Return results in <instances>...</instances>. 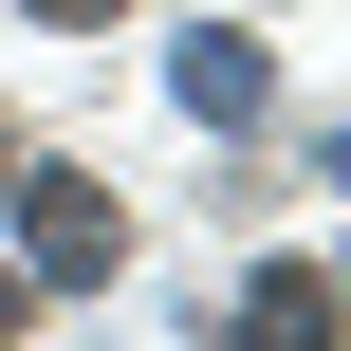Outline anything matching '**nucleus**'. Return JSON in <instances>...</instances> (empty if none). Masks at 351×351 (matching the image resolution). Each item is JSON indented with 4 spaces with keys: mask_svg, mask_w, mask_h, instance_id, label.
Here are the masks:
<instances>
[{
    "mask_svg": "<svg viewBox=\"0 0 351 351\" xmlns=\"http://www.w3.org/2000/svg\"><path fill=\"white\" fill-rule=\"evenodd\" d=\"M111 259H130V222L93 185H37V278H111Z\"/></svg>",
    "mask_w": 351,
    "mask_h": 351,
    "instance_id": "f257e3e1",
    "label": "nucleus"
},
{
    "mask_svg": "<svg viewBox=\"0 0 351 351\" xmlns=\"http://www.w3.org/2000/svg\"><path fill=\"white\" fill-rule=\"evenodd\" d=\"M259 333L315 351V333H333V278H315V259H278V278H259Z\"/></svg>",
    "mask_w": 351,
    "mask_h": 351,
    "instance_id": "f03ea898",
    "label": "nucleus"
},
{
    "mask_svg": "<svg viewBox=\"0 0 351 351\" xmlns=\"http://www.w3.org/2000/svg\"><path fill=\"white\" fill-rule=\"evenodd\" d=\"M185 111H222V130H241V111H259V56H241V37H204V56H185Z\"/></svg>",
    "mask_w": 351,
    "mask_h": 351,
    "instance_id": "7ed1b4c3",
    "label": "nucleus"
},
{
    "mask_svg": "<svg viewBox=\"0 0 351 351\" xmlns=\"http://www.w3.org/2000/svg\"><path fill=\"white\" fill-rule=\"evenodd\" d=\"M37 19H111V0H37Z\"/></svg>",
    "mask_w": 351,
    "mask_h": 351,
    "instance_id": "20e7f679",
    "label": "nucleus"
}]
</instances>
